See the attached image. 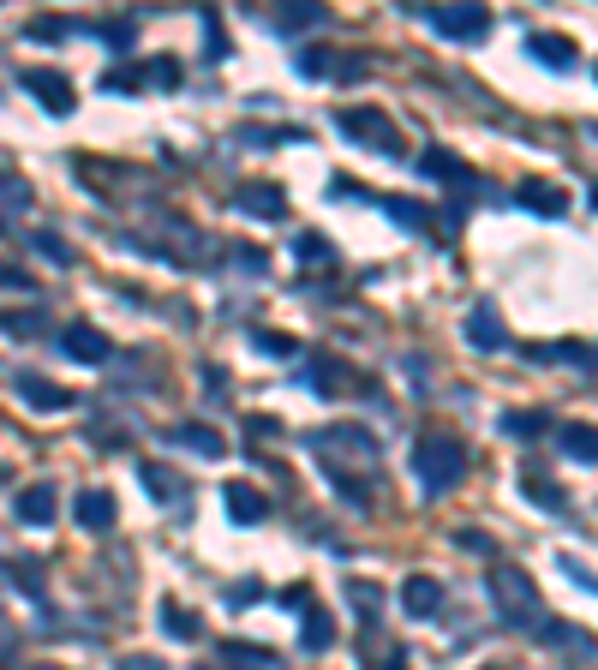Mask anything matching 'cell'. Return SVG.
<instances>
[{"label":"cell","mask_w":598,"mask_h":670,"mask_svg":"<svg viewBox=\"0 0 598 670\" xmlns=\"http://www.w3.org/2000/svg\"><path fill=\"white\" fill-rule=\"evenodd\" d=\"M491 599H497V611H503V628H539L544 623V604H539V587L527 580V568H515V563H503V568H491Z\"/></svg>","instance_id":"1"},{"label":"cell","mask_w":598,"mask_h":670,"mask_svg":"<svg viewBox=\"0 0 598 670\" xmlns=\"http://www.w3.org/2000/svg\"><path fill=\"white\" fill-rule=\"evenodd\" d=\"M413 473H419V485H425V497H443V491L467 473V449L443 432H425L413 444Z\"/></svg>","instance_id":"2"},{"label":"cell","mask_w":598,"mask_h":670,"mask_svg":"<svg viewBox=\"0 0 598 670\" xmlns=\"http://www.w3.org/2000/svg\"><path fill=\"white\" fill-rule=\"evenodd\" d=\"M336 126L353 138V144L377 150V156H407V150H401V132H396V120H389L384 108H341V114H336Z\"/></svg>","instance_id":"3"},{"label":"cell","mask_w":598,"mask_h":670,"mask_svg":"<svg viewBox=\"0 0 598 670\" xmlns=\"http://www.w3.org/2000/svg\"><path fill=\"white\" fill-rule=\"evenodd\" d=\"M305 444H312V455L324 467H336L341 455H353V461H372L377 455V437L365 432V425H324V432H312Z\"/></svg>","instance_id":"4"},{"label":"cell","mask_w":598,"mask_h":670,"mask_svg":"<svg viewBox=\"0 0 598 670\" xmlns=\"http://www.w3.org/2000/svg\"><path fill=\"white\" fill-rule=\"evenodd\" d=\"M431 31L449 36V43H479L491 31V12L485 7H425Z\"/></svg>","instance_id":"5"},{"label":"cell","mask_w":598,"mask_h":670,"mask_svg":"<svg viewBox=\"0 0 598 670\" xmlns=\"http://www.w3.org/2000/svg\"><path fill=\"white\" fill-rule=\"evenodd\" d=\"M19 84H24L31 96H43V108H48V114H67L72 103H79L72 79H67V72H55V67H24V72H19Z\"/></svg>","instance_id":"6"},{"label":"cell","mask_w":598,"mask_h":670,"mask_svg":"<svg viewBox=\"0 0 598 670\" xmlns=\"http://www.w3.org/2000/svg\"><path fill=\"white\" fill-rule=\"evenodd\" d=\"M300 384L312 389V396H348V389H353V372H348L341 360H329V353H317V360L300 372Z\"/></svg>","instance_id":"7"},{"label":"cell","mask_w":598,"mask_h":670,"mask_svg":"<svg viewBox=\"0 0 598 670\" xmlns=\"http://www.w3.org/2000/svg\"><path fill=\"white\" fill-rule=\"evenodd\" d=\"M467 341H473L479 353L508 348V330H503V318H497V306H491V299H479V306L467 312Z\"/></svg>","instance_id":"8"},{"label":"cell","mask_w":598,"mask_h":670,"mask_svg":"<svg viewBox=\"0 0 598 670\" xmlns=\"http://www.w3.org/2000/svg\"><path fill=\"white\" fill-rule=\"evenodd\" d=\"M294 67L305 72V79H360V60H336V48H300Z\"/></svg>","instance_id":"9"},{"label":"cell","mask_w":598,"mask_h":670,"mask_svg":"<svg viewBox=\"0 0 598 670\" xmlns=\"http://www.w3.org/2000/svg\"><path fill=\"white\" fill-rule=\"evenodd\" d=\"M60 348H67L79 365H108V336H102L96 324H72V330L60 336Z\"/></svg>","instance_id":"10"},{"label":"cell","mask_w":598,"mask_h":670,"mask_svg":"<svg viewBox=\"0 0 598 670\" xmlns=\"http://www.w3.org/2000/svg\"><path fill=\"white\" fill-rule=\"evenodd\" d=\"M19 396L31 401V408H43V413H67L72 408V389L48 384V377H36V372H19Z\"/></svg>","instance_id":"11"},{"label":"cell","mask_w":598,"mask_h":670,"mask_svg":"<svg viewBox=\"0 0 598 670\" xmlns=\"http://www.w3.org/2000/svg\"><path fill=\"white\" fill-rule=\"evenodd\" d=\"M401 611H407V616H437V611H443V580L413 575V580L401 587Z\"/></svg>","instance_id":"12"},{"label":"cell","mask_w":598,"mask_h":670,"mask_svg":"<svg viewBox=\"0 0 598 670\" xmlns=\"http://www.w3.org/2000/svg\"><path fill=\"white\" fill-rule=\"evenodd\" d=\"M239 210L258 216V222H282L288 216V198H282V186H239Z\"/></svg>","instance_id":"13"},{"label":"cell","mask_w":598,"mask_h":670,"mask_svg":"<svg viewBox=\"0 0 598 670\" xmlns=\"http://www.w3.org/2000/svg\"><path fill=\"white\" fill-rule=\"evenodd\" d=\"M55 515H60V491H55V485H31V491L19 497V521H24V527H48Z\"/></svg>","instance_id":"14"},{"label":"cell","mask_w":598,"mask_h":670,"mask_svg":"<svg viewBox=\"0 0 598 670\" xmlns=\"http://www.w3.org/2000/svg\"><path fill=\"white\" fill-rule=\"evenodd\" d=\"M222 503H227V515H234L239 527H251V521H263V509H270V503L258 497V491L246 485V479H234V485H222Z\"/></svg>","instance_id":"15"},{"label":"cell","mask_w":598,"mask_h":670,"mask_svg":"<svg viewBox=\"0 0 598 670\" xmlns=\"http://www.w3.org/2000/svg\"><path fill=\"white\" fill-rule=\"evenodd\" d=\"M72 515H79V521L84 527H91V533H108V527H114V497H108V491H79V503H72Z\"/></svg>","instance_id":"16"},{"label":"cell","mask_w":598,"mask_h":670,"mask_svg":"<svg viewBox=\"0 0 598 670\" xmlns=\"http://www.w3.org/2000/svg\"><path fill=\"white\" fill-rule=\"evenodd\" d=\"M138 479H144V491H150V497H162V503H180L186 497V479L174 473V467H162V461H144V467H138Z\"/></svg>","instance_id":"17"},{"label":"cell","mask_w":598,"mask_h":670,"mask_svg":"<svg viewBox=\"0 0 598 670\" xmlns=\"http://www.w3.org/2000/svg\"><path fill=\"white\" fill-rule=\"evenodd\" d=\"M527 48H532V60H544V67L551 72H568L575 67V43H568V36H527Z\"/></svg>","instance_id":"18"},{"label":"cell","mask_w":598,"mask_h":670,"mask_svg":"<svg viewBox=\"0 0 598 670\" xmlns=\"http://www.w3.org/2000/svg\"><path fill=\"white\" fill-rule=\"evenodd\" d=\"M300 647H305V653H329V647H336V623H329V611H317V604H305Z\"/></svg>","instance_id":"19"},{"label":"cell","mask_w":598,"mask_h":670,"mask_svg":"<svg viewBox=\"0 0 598 670\" xmlns=\"http://www.w3.org/2000/svg\"><path fill=\"white\" fill-rule=\"evenodd\" d=\"M24 210H31V186H24L19 174H0V234H7Z\"/></svg>","instance_id":"20"},{"label":"cell","mask_w":598,"mask_h":670,"mask_svg":"<svg viewBox=\"0 0 598 670\" xmlns=\"http://www.w3.org/2000/svg\"><path fill=\"white\" fill-rule=\"evenodd\" d=\"M520 204L527 210H539V216H563V186H551V180H520Z\"/></svg>","instance_id":"21"},{"label":"cell","mask_w":598,"mask_h":670,"mask_svg":"<svg viewBox=\"0 0 598 670\" xmlns=\"http://www.w3.org/2000/svg\"><path fill=\"white\" fill-rule=\"evenodd\" d=\"M503 437H520V444H532V437H544L551 432V413L544 408H527V413H503Z\"/></svg>","instance_id":"22"},{"label":"cell","mask_w":598,"mask_h":670,"mask_svg":"<svg viewBox=\"0 0 598 670\" xmlns=\"http://www.w3.org/2000/svg\"><path fill=\"white\" fill-rule=\"evenodd\" d=\"M563 455H575V461H598V425H563Z\"/></svg>","instance_id":"23"},{"label":"cell","mask_w":598,"mask_h":670,"mask_svg":"<svg viewBox=\"0 0 598 670\" xmlns=\"http://www.w3.org/2000/svg\"><path fill=\"white\" fill-rule=\"evenodd\" d=\"M162 628H168L174 640H198V635H203L198 611H186V604H168V599H162Z\"/></svg>","instance_id":"24"},{"label":"cell","mask_w":598,"mask_h":670,"mask_svg":"<svg viewBox=\"0 0 598 670\" xmlns=\"http://www.w3.org/2000/svg\"><path fill=\"white\" fill-rule=\"evenodd\" d=\"M174 444H186V449H198V455H227V437L210 432V425H180V432H174Z\"/></svg>","instance_id":"25"},{"label":"cell","mask_w":598,"mask_h":670,"mask_svg":"<svg viewBox=\"0 0 598 670\" xmlns=\"http://www.w3.org/2000/svg\"><path fill=\"white\" fill-rule=\"evenodd\" d=\"M31 246H36V251H43V258H48V263H55V270H72V246H67V239H60V234H55V227H43V234H36V239H31Z\"/></svg>","instance_id":"26"},{"label":"cell","mask_w":598,"mask_h":670,"mask_svg":"<svg viewBox=\"0 0 598 670\" xmlns=\"http://www.w3.org/2000/svg\"><path fill=\"white\" fill-rule=\"evenodd\" d=\"M348 599H353V611H365V628L377 623V604H384V592L372 587V580H348Z\"/></svg>","instance_id":"27"},{"label":"cell","mask_w":598,"mask_h":670,"mask_svg":"<svg viewBox=\"0 0 598 670\" xmlns=\"http://www.w3.org/2000/svg\"><path fill=\"white\" fill-rule=\"evenodd\" d=\"M251 348H258L263 360H294V336H282V330H258Z\"/></svg>","instance_id":"28"},{"label":"cell","mask_w":598,"mask_h":670,"mask_svg":"<svg viewBox=\"0 0 598 670\" xmlns=\"http://www.w3.org/2000/svg\"><path fill=\"white\" fill-rule=\"evenodd\" d=\"M527 497L539 503V509H568V497H563V491H556L544 473H527Z\"/></svg>","instance_id":"29"},{"label":"cell","mask_w":598,"mask_h":670,"mask_svg":"<svg viewBox=\"0 0 598 670\" xmlns=\"http://www.w3.org/2000/svg\"><path fill=\"white\" fill-rule=\"evenodd\" d=\"M419 168L437 174V180H467V168L455 156H443V150H425V156H419Z\"/></svg>","instance_id":"30"},{"label":"cell","mask_w":598,"mask_h":670,"mask_svg":"<svg viewBox=\"0 0 598 670\" xmlns=\"http://www.w3.org/2000/svg\"><path fill=\"white\" fill-rule=\"evenodd\" d=\"M294 258H300V263H329L336 251H329L324 234H300V239H294Z\"/></svg>","instance_id":"31"},{"label":"cell","mask_w":598,"mask_h":670,"mask_svg":"<svg viewBox=\"0 0 598 670\" xmlns=\"http://www.w3.org/2000/svg\"><path fill=\"white\" fill-rule=\"evenodd\" d=\"M324 19V7H288V12H275V31H305V24H317Z\"/></svg>","instance_id":"32"},{"label":"cell","mask_w":598,"mask_h":670,"mask_svg":"<svg viewBox=\"0 0 598 670\" xmlns=\"http://www.w3.org/2000/svg\"><path fill=\"white\" fill-rule=\"evenodd\" d=\"M0 330H7V336H36V330H43V318H36V312H0Z\"/></svg>","instance_id":"33"},{"label":"cell","mask_w":598,"mask_h":670,"mask_svg":"<svg viewBox=\"0 0 598 670\" xmlns=\"http://www.w3.org/2000/svg\"><path fill=\"white\" fill-rule=\"evenodd\" d=\"M144 84V72L138 67H114V72H102V91H138Z\"/></svg>","instance_id":"34"},{"label":"cell","mask_w":598,"mask_h":670,"mask_svg":"<svg viewBox=\"0 0 598 670\" xmlns=\"http://www.w3.org/2000/svg\"><path fill=\"white\" fill-rule=\"evenodd\" d=\"M377 204H384L401 227H425V210H419V204H396V198H377Z\"/></svg>","instance_id":"35"},{"label":"cell","mask_w":598,"mask_h":670,"mask_svg":"<svg viewBox=\"0 0 598 670\" xmlns=\"http://www.w3.org/2000/svg\"><path fill=\"white\" fill-rule=\"evenodd\" d=\"M203 43H210V60H227V31L203 12Z\"/></svg>","instance_id":"36"},{"label":"cell","mask_w":598,"mask_h":670,"mask_svg":"<svg viewBox=\"0 0 598 670\" xmlns=\"http://www.w3.org/2000/svg\"><path fill=\"white\" fill-rule=\"evenodd\" d=\"M556 568H563L568 580H581V587H587V592H598V575H593V568L581 563V557H563V563H556Z\"/></svg>","instance_id":"37"},{"label":"cell","mask_w":598,"mask_h":670,"mask_svg":"<svg viewBox=\"0 0 598 670\" xmlns=\"http://www.w3.org/2000/svg\"><path fill=\"white\" fill-rule=\"evenodd\" d=\"M455 545H461V551H473V557H485V551H491V539L479 533V527H461V533H455Z\"/></svg>","instance_id":"38"},{"label":"cell","mask_w":598,"mask_h":670,"mask_svg":"<svg viewBox=\"0 0 598 670\" xmlns=\"http://www.w3.org/2000/svg\"><path fill=\"white\" fill-rule=\"evenodd\" d=\"M150 79H156V84H168V91H174V84H180V67H174V60H156V67H150Z\"/></svg>","instance_id":"39"},{"label":"cell","mask_w":598,"mask_h":670,"mask_svg":"<svg viewBox=\"0 0 598 670\" xmlns=\"http://www.w3.org/2000/svg\"><path fill=\"white\" fill-rule=\"evenodd\" d=\"M120 670H168V665H162V659H150V653H126Z\"/></svg>","instance_id":"40"},{"label":"cell","mask_w":598,"mask_h":670,"mask_svg":"<svg viewBox=\"0 0 598 670\" xmlns=\"http://www.w3.org/2000/svg\"><path fill=\"white\" fill-rule=\"evenodd\" d=\"M593 204H598V180H593Z\"/></svg>","instance_id":"41"},{"label":"cell","mask_w":598,"mask_h":670,"mask_svg":"<svg viewBox=\"0 0 598 670\" xmlns=\"http://www.w3.org/2000/svg\"><path fill=\"white\" fill-rule=\"evenodd\" d=\"M203 670H222V665H203Z\"/></svg>","instance_id":"42"},{"label":"cell","mask_w":598,"mask_h":670,"mask_svg":"<svg viewBox=\"0 0 598 670\" xmlns=\"http://www.w3.org/2000/svg\"><path fill=\"white\" fill-rule=\"evenodd\" d=\"M485 670H503V665H485Z\"/></svg>","instance_id":"43"},{"label":"cell","mask_w":598,"mask_h":670,"mask_svg":"<svg viewBox=\"0 0 598 670\" xmlns=\"http://www.w3.org/2000/svg\"><path fill=\"white\" fill-rule=\"evenodd\" d=\"M593 138H598V126H593Z\"/></svg>","instance_id":"44"},{"label":"cell","mask_w":598,"mask_h":670,"mask_svg":"<svg viewBox=\"0 0 598 670\" xmlns=\"http://www.w3.org/2000/svg\"><path fill=\"white\" fill-rule=\"evenodd\" d=\"M43 670H55V665H43Z\"/></svg>","instance_id":"45"}]
</instances>
